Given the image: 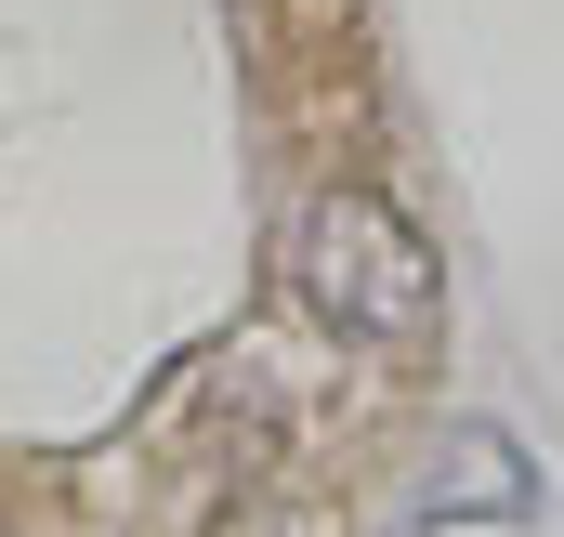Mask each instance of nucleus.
<instances>
[{
	"label": "nucleus",
	"mask_w": 564,
	"mask_h": 537,
	"mask_svg": "<svg viewBox=\"0 0 564 537\" xmlns=\"http://www.w3.org/2000/svg\"><path fill=\"white\" fill-rule=\"evenodd\" d=\"M289 263H302V302L341 341H368V354H433L446 341V263H433V237L381 184H328L302 210V250Z\"/></svg>",
	"instance_id": "nucleus-1"
},
{
	"label": "nucleus",
	"mask_w": 564,
	"mask_h": 537,
	"mask_svg": "<svg viewBox=\"0 0 564 537\" xmlns=\"http://www.w3.org/2000/svg\"><path fill=\"white\" fill-rule=\"evenodd\" d=\"M421 512H433V525H525V512H539V472H525V446H512L499 419H459Z\"/></svg>",
	"instance_id": "nucleus-2"
}]
</instances>
